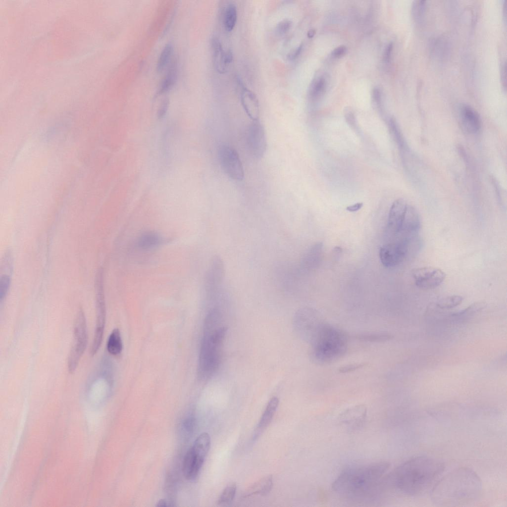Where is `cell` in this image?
I'll return each instance as SVG.
<instances>
[{
  "mask_svg": "<svg viewBox=\"0 0 507 507\" xmlns=\"http://www.w3.org/2000/svg\"><path fill=\"white\" fill-rule=\"evenodd\" d=\"M390 466L386 461H379L346 468L333 482L332 489L354 502L372 501L389 485L387 472Z\"/></svg>",
  "mask_w": 507,
  "mask_h": 507,
  "instance_id": "1",
  "label": "cell"
},
{
  "mask_svg": "<svg viewBox=\"0 0 507 507\" xmlns=\"http://www.w3.org/2000/svg\"><path fill=\"white\" fill-rule=\"evenodd\" d=\"M482 492V481L472 469L461 467L453 470L434 486L431 499L436 505L455 507L476 502Z\"/></svg>",
  "mask_w": 507,
  "mask_h": 507,
  "instance_id": "2",
  "label": "cell"
},
{
  "mask_svg": "<svg viewBox=\"0 0 507 507\" xmlns=\"http://www.w3.org/2000/svg\"><path fill=\"white\" fill-rule=\"evenodd\" d=\"M444 469V462L439 459L426 456L413 457L389 474V484L403 494L416 496L425 491Z\"/></svg>",
  "mask_w": 507,
  "mask_h": 507,
  "instance_id": "3",
  "label": "cell"
},
{
  "mask_svg": "<svg viewBox=\"0 0 507 507\" xmlns=\"http://www.w3.org/2000/svg\"><path fill=\"white\" fill-rule=\"evenodd\" d=\"M221 324V317L217 314H209L205 318L198 365V375L202 380L210 378L219 366L221 347L227 330Z\"/></svg>",
  "mask_w": 507,
  "mask_h": 507,
  "instance_id": "4",
  "label": "cell"
},
{
  "mask_svg": "<svg viewBox=\"0 0 507 507\" xmlns=\"http://www.w3.org/2000/svg\"><path fill=\"white\" fill-rule=\"evenodd\" d=\"M88 343L86 317L82 308L77 312L74 326V341L70 351L67 366L70 373L76 370L80 358L84 353Z\"/></svg>",
  "mask_w": 507,
  "mask_h": 507,
  "instance_id": "5",
  "label": "cell"
},
{
  "mask_svg": "<svg viewBox=\"0 0 507 507\" xmlns=\"http://www.w3.org/2000/svg\"><path fill=\"white\" fill-rule=\"evenodd\" d=\"M96 289V325L90 354H96L102 342L105 321V303L104 292L103 272L101 268L97 273Z\"/></svg>",
  "mask_w": 507,
  "mask_h": 507,
  "instance_id": "6",
  "label": "cell"
},
{
  "mask_svg": "<svg viewBox=\"0 0 507 507\" xmlns=\"http://www.w3.org/2000/svg\"><path fill=\"white\" fill-rule=\"evenodd\" d=\"M218 155L220 166L225 174L235 181L244 178V170L237 151L231 146L222 144L218 148Z\"/></svg>",
  "mask_w": 507,
  "mask_h": 507,
  "instance_id": "7",
  "label": "cell"
},
{
  "mask_svg": "<svg viewBox=\"0 0 507 507\" xmlns=\"http://www.w3.org/2000/svg\"><path fill=\"white\" fill-rule=\"evenodd\" d=\"M417 243L406 239H396L395 241L382 246L379 256L382 264L387 267L399 264L406 257L411 245Z\"/></svg>",
  "mask_w": 507,
  "mask_h": 507,
  "instance_id": "8",
  "label": "cell"
},
{
  "mask_svg": "<svg viewBox=\"0 0 507 507\" xmlns=\"http://www.w3.org/2000/svg\"><path fill=\"white\" fill-rule=\"evenodd\" d=\"M224 275L223 261L220 256L215 255L211 259L204 278L203 287L208 297L216 294L222 289Z\"/></svg>",
  "mask_w": 507,
  "mask_h": 507,
  "instance_id": "9",
  "label": "cell"
},
{
  "mask_svg": "<svg viewBox=\"0 0 507 507\" xmlns=\"http://www.w3.org/2000/svg\"><path fill=\"white\" fill-rule=\"evenodd\" d=\"M246 133V143L249 152L254 158L260 159L264 156L267 148L264 127L259 120L252 121Z\"/></svg>",
  "mask_w": 507,
  "mask_h": 507,
  "instance_id": "10",
  "label": "cell"
},
{
  "mask_svg": "<svg viewBox=\"0 0 507 507\" xmlns=\"http://www.w3.org/2000/svg\"><path fill=\"white\" fill-rule=\"evenodd\" d=\"M412 276L415 285L424 289L435 288L445 280L446 274L441 269L433 267H422L414 269Z\"/></svg>",
  "mask_w": 507,
  "mask_h": 507,
  "instance_id": "11",
  "label": "cell"
},
{
  "mask_svg": "<svg viewBox=\"0 0 507 507\" xmlns=\"http://www.w3.org/2000/svg\"><path fill=\"white\" fill-rule=\"evenodd\" d=\"M206 455L192 446L186 453L183 462L184 476L188 480L195 479L198 475Z\"/></svg>",
  "mask_w": 507,
  "mask_h": 507,
  "instance_id": "12",
  "label": "cell"
},
{
  "mask_svg": "<svg viewBox=\"0 0 507 507\" xmlns=\"http://www.w3.org/2000/svg\"><path fill=\"white\" fill-rule=\"evenodd\" d=\"M420 227L418 213L414 207L407 204L401 230L395 237L417 239Z\"/></svg>",
  "mask_w": 507,
  "mask_h": 507,
  "instance_id": "13",
  "label": "cell"
},
{
  "mask_svg": "<svg viewBox=\"0 0 507 507\" xmlns=\"http://www.w3.org/2000/svg\"><path fill=\"white\" fill-rule=\"evenodd\" d=\"M211 49L214 66L220 74L225 73L233 60V54L231 51H225L222 45L217 38L211 40Z\"/></svg>",
  "mask_w": 507,
  "mask_h": 507,
  "instance_id": "14",
  "label": "cell"
},
{
  "mask_svg": "<svg viewBox=\"0 0 507 507\" xmlns=\"http://www.w3.org/2000/svg\"><path fill=\"white\" fill-rule=\"evenodd\" d=\"M407 206V204L402 199L396 200L391 205L387 226L389 231L395 237L401 230Z\"/></svg>",
  "mask_w": 507,
  "mask_h": 507,
  "instance_id": "15",
  "label": "cell"
},
{
  "mask_svg": "<svg viewBox=\"0 0 507 507\" xmlns=\"http://www.w3.org/2000/svg\"><path fill=\"white\" fill-rule=\"evenodd\" d=\"M460 116L461 124L465 131L470 133H475L479 131L481 125L480 117L472 107L467 104L462 105Z\"/></svg>",
  "mask_w": 507,
  "mask_h": 507,
  "instance_id": "16",
  "label": "cell"
},
{
  "mask_svg": "<svg viewBox=\"0 0 507 507\" xmlns=\"http://www.w3.org/2000/svg\"><path fill=\"white\" fill-rule=\"evenodd\" d=\"M241 101L243 107L252 121L259 120V104L256 95L246 88H243L241 93Z\"/></svg>",
  "mask_w": 507,
  "mask_h": 507,
  "instance_id": "17",
  "label": "cell"
},
{
  "mask_svg": "<svg viewBox=\"0 0 507 507\" xmlns=\"http://www.w3.org/2000/svg\"><path fill=\"white\" fill-rule=\"evenodd\" d=\"M366 413V409L364 406H355L344 411L341 416V420L351 427H358L363 423Z\"/></svg>",
  "mask_w": 507,
  "mask_h": 507,
  "instance_id": "18",
  "label": "cell"
},
{
  "mask_svg": "<svg viewBox=\"0 0 507 507\" xmlns=\"http://www.w3.org/2000/svg\"><path fill=\"white\" fill-rule=\"evenodd\" d=\"M279 399L274 397L268 402L260 418L254 434L255 439L266 428L272 420L279 405Z\"/></svg>",
  "mask_w": 507,
  "mask_h": 507,
  "instance_id": "19",
  "label": "cell"
},
{
  "mask_svg": "<svg viewBox=\"0 0 507 507\" xmlns=\"http://www.w3.org/2000/svg\"><path fill=\"white\" fill-rule=\"evenodd\" d=\"M272 486V476H266L246 489L243 494V497L245 498L255 495H267L270 492Z\"/></svg>",
  "mask_w": 507,
  "mask_h": 507,
  "instance_id": "20",
  "label": "cell"
},
{
  "mask_svg": "<svg viewBox=\"0 0 507 507\" xmlns=\"http://www.w3.org/2000/svg\"><path fill=\"white\" fill-rule=\"evenodd\" d=\"M162 237L153 231H146L141 234L137 240V247L142 250L153 249L163 242Z\"/></svg>",
  "mask_w": 507,
  "mask_h": 507,
  "instance_id": "21",
  "label": "cell"
},
{
  "mask_svg": "<svg viewBox=\"0 0 507 507\" xmlns=\"http://www.w3.org/2000/svg\"><path fill=\"white\" fill-rule=\"evenodd\" d=\"M177 77V63L175 60L170 64L165 76L160 84L158 94H162L170 91L176 83Z\"/></svg>",
  "mask_w": 507,
  "mask_h": 507,
  "instance_id": "22",
  "label": "cell"
},
{
  "mask_svg": "<svg viewBox=\"0 0 507 507\" xmlns=\"http://www.w3.org/2000/svg\"><path fill=\"white\" fill-rule=\"evenodd\" d=\"M486 304L483 302L474 303L466 308L451 314V317L455 321H463L472 317L476 313L483 309Z\"/></svg>",
  "mask_w": 507,
  "mask_h": 507,
  "instance_id": "23",
  "label": "cell"
},
{
  "mask_svg": "<svg viewBox=\"0 0 507 507\" xmlns=\"http://www.w3.org/2000/svg\"><path fill=\"white\" fill-rule=\"evenodd\" d=\"M237 19V9L236 5L230 2L225 7L223 15V25L225 29L228 32H231L234 28Z\"/></svg>",
  "mask_w": 507,
  "mask_h": 507,
  "instance_id": "24",
  "label": "cell"
},
{
  "mask_svg": "<svg viewBox=\"0 0 507 507\" xmlns=\"http://www.w3.org/2000/svg\"><path fill=\"white\" fill-rule=\"evenodd\" d=\"M107 350L113 355L119 354L122 348L121 338L118 329H114L110 334L107 342Z\"/></svg>",
  "mask_w": 507,
  "mask_h": 507,
  "instance_id": "25",
  "label": "cell"
},
{
  "mask_svg": "<svg viewBox=\"0 0 507 507\" xmlns=\"http://www.w3.org/2000/svg\"><path fill=\"white\" fill-rule=\"evenodd\" d=\"M173 51V46L170 43L167 44L163 48L159 56L156 64V71L161 72L169 63Z\"/></svg>",
  "mask_w": 507,
  "mask_h": 507,
  "instance_id": "26",
  "label": "cell"
},
{
  "mask_svg": "<svg viewBox=\"0 0 507 507\" xmlns=\"http://www.w3.org/2000/svg\"><path fill=\"white\" fill-rule=\"evenodd\" d=\"M463 300V297L458 295L446 296L439 299L436 305L441 309H450L459 305Z\"/></svg>",
  "mask_w": 507,
  "mask_h": 507,
  "instance_id": "27",
  "label": "cell"
},
{
  "mask_svg": "<svg viewBox=\"0 0 507 507\" xmlns=\"http://www.w3.org/2000/svg\"><path fill=\"white\" fill-rule=\"evenodd\" d=\"M427 9L426 1H414L411 7V14L414 20L421 23L424 19Z\"/></svg>",
  "mask_w": 507,
  "mask_h": 507,
  "instance_id": "28",
  "label": "cell"
},
{
  "mask_svg": "<svg viewBox=\"0 0 507 507\" xmlns=\"http://www.w3.org/2000/svg\"><path fill=\"white\" fill-rule=\"evenodd\" d=\"M393 336L388 333H366L357 335L355 338L360 341L369 342H382L391 339Z\"/></svg>",
  "mask_w": 507,
  "mask_h": 507,
  "instance_id": "29",
  "label": "cell"
},
{
  "mask_svg": "<svg viewBox=\"0 0 507 507\" xmlns=\"http://www.w3.org/2000/svg\"><path fill=\"white\" fill-rule=\"evenodd\" d=\"M236 490L237 486L235 483L227 486L220 495L217 501L218 505H224L231 503L236 495Z\"/></svg>",
  "mask_w": 507,
  "mask_h": 507,
  "instance_id": "30",
  "label": "cell"
},
{
  "mask_svg": "<svg viewBox=\"0 0 507 507\" xmlns=\"http://www.w3.org/2000/svg\"><path fill=\"white\" fill-rule=\"evenodd\" d=\"M11 284V276L8 273H1L0 277V300L2 302L6 298Z\"/></svg>",
  "mask_w": 507,
  "mask_h": 507,
  "instance_id": "31",
  "label": "cell"
},
{
  "mask_svg": "<svg viewBox=\"0 0 507 507\" xmlns=\"http://www.w3.org/2000/svg\"><path fill=\"white\" fill-rule=\"evenodd\" d=\"M13 267V255L8 249L4 253L0 264V273H11Z\"/></svg>",
  "mask_w": 507,
  "mask_h": 507,
  "instance_id": "32",
  "label": "cell"
},
{
  "mask_svg": "<svg viewBox=\"0 0 507 507\" xmlns=\"http://www.w3.org/2000/svg\"><path fill=\"white\" fill-rule=\"evenodd\" d=\"M326 87V81L324 78L319 77L312 84L310 95L313 98H316L324 91Z\"/></svg>",
  "mask_w": 507,
  "mask_h": 507,
  "instance_id": "33",
  "label": "cell"
},
{
  "mask_svg": "<svg viewBox=\"0 0 507 507\" xmlns=\"http://www.w3.org/2000/svg\"><path fill=\"white\" fill-rule=\"evenodd\" d=\"M292 22L290 20L285 19L280 21L276 27V32L279 35H283L291 28Z\"/></svg>",
  "mask_w": 507,
  "mask_h": 507,
  "instance_id": "34",
  "label": "cell"
},
{
  "mask_svg": "<svg viewBox=\"0 0 507 507\" xmlns=\"http://www.w3.org/2000/svg\"><path fill=\"white\" fill-rule=\"evenodd\" d=\"M169 104V100L168 98H165L160 103L157 110V117L161 119L163 118L168 110Z\"/></svg>",
  "mask_w": 507,
  "mask_h": 507,
  "instance_id": "35",
  "label": "cell"
},
{
  "mask_svg": "<svg viewBox=\"0 0 507 507\" xmlns=\"http://www.w3.org/2000/svg\"><path fill=\"white\" fill-rule=\"evenodd\" d=\"M365 365L366 364L364 363L349 364L341 367L338 369V371L341 373H348L361 368Z\"/></svg>",
  "mask_w": 507,
  "mask_h": 507,
  "instance_id": "36",
  "label": "cell"
},
{
  "mask_svg": "<svg viewBox=\"0 0 507 507\" xmlns=\"http://www.w3.org/2000/svg\"><path fill=\"white\" fill-rule=\"evenodd\" d=\"M345 117L347 122L352 127L355 128L356 126V121L353 112L350 109H346L345 111Z\"/></svg>",
  "mask_w": 507,
  "mask_h": 507,
  "instance_id": "37",
  "label": "cell"
},
{
  "mask_svg": "<svg viewBox=\"0 0 507 507\" xmlns=\"http://www.w3.org/2000/svg\"><path fill=\"white\" fill-rule=\"evenodd\" d=\"M302 49L303 45L301 44L298 47L290 51L287 55L288 59L291 61L296 59L300 54Z\"/></svg>",
  "mask_w": 507,
  "mask_h": 507,
  "instance_id": "38",
  "label": "cell"
},
{
  "mask_svg": "<svg viewBox=\"0 0 507 507\" xmlns=\"http://www.w3.org/2000/svg\"><path fill=\"white\" fill-rule=\"evenodd\" d=\"M393 44L390 43L386 47L383 54V60L386 63H389L390 62Z\"/></svg>",
  "mask_w": 507,
  "mask_h": 507,
  "instance_id": "39",
  "label": "cell"
},
{
  "mask_svg": "<svg viewBox=\"0 0 507 507\" xmlns=\"http://www.w3.org/2000/svg\"><path fill=\"white\" fill-rule=\"evenodd\" d=\"M347 52V48L344 46H340L335 48L332 51V55L335 57H341Z\"/></svg>",
  "mask_w": 507,
  "mask_h": 507,
  "instance_id": "40",
  "label": "cell"
},
{
  "mask_svg": "<svg viewBox=\"0 0 507 507\" xmlns=\"http://www.w3.org/2000/svg\"><path fill=\"white\" fill-rule=\"evenodd\" d=\"M372 97L374 102L378 105H380L381 102V92L379 88L375 87L372 91Z\"/></svg>",
  "mask_w": 507,
  "mask_h": 507,
  "instance_id": "41",
  "label": "cell"
},
{
  "mask_svg": "<svg viewBox=\"0 0 507 507\" xmlns=\"http://www.w3.org/2000/svg\"><path fill=\"white\" fill-rule=\"evenodd\" d=\"M501 81H502V85H503V87L504 88V91H506V83H507V81H506V62H505L502 65V69H501Z\"/></svg>",
  "mask_w": 507,
  "mask_h": 507,
  "instance_id": "42",
  "label": "cell"
},
{
  "mask_svg": "<svg viewBox=\"0 0 507 507\" xmlns=\"http://www.w3.org/2000/svg\"><path fill=\"white\" fill-rule=\"evenodd\" d=\"M363 206L362 203H357L355 204L349 205L346 207V209L350 212H355L359 210Z\"/></svg>",
  "mask_w": 507,
  "mask_h": 507,
  "instance_id": "43",
  "label": "cell"
},
{
  "mask_svg": "<svg viewBox=\"0 0 507 507\" xmlns=\"http://www.w3.org/2000/svg\"><path fill=\"white\" fill-rule=\"evenodd\" d=\"M195 424L194 419L189 418L186 419L184 423V426L187 431L192 430Z\"/></svg>",
  "mask_w": 507,
  "mask_h": 507,
  "instance_id": "44",
  "label": "cell"
},
{
  "mask_svg": "<svg viewBox=\"0 0 507 507\" xmlns=\"http://www.w3.org/2000/svg\"><path fill=\"white\" fill-rule=\"evenodd\" d=\"M507 0H504V4H503V13L504 19L505 21V23H506V21H507Z\"/></svg>",
  "mask_w": 507,
  "mask_h": 507,
  "instance_id": "45",
  "label": "cell"
},
{
  "mask_svg": "<svg viewBox=\"0 0 507 507\" xmlns=\"http://www.w3.org/2000/svg\"><path fill=\"white\" fill-rule=\"evenodd\" d=\"M156 506L157 507H167L168 506L167 502H166V501L165 500L161 499V500H160L158 502V503H157V504L156 505Z\"/></svg>",
  "mask_w": 507,
  "mask_h": 507,
  "instance_id": "46",
  "label": "cell"
},
{
  "mask_svg": "<svg viewBox=\"0 0 507 507\" xmlns=\"http://www.w3.org/2000/svg\"><path fill=\"white\" fill-rule=\"evenodd\" d=\"M315 33V31L314 29H311L308 31L307 33V36L308 38H311L314 36Z\"/></svg>",
  "mask_w": 507,
  "mask_h": 507,
  "instance_id": "47",
  "label": "cell"
}]
</instances>
